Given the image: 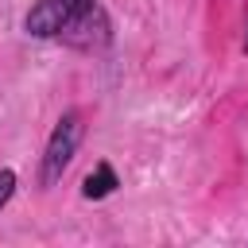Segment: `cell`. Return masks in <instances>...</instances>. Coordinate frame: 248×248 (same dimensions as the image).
I'll return each mask as SVG.
<instances>
[{
	"mask_svg": "<svg viewBox=\"0 0 248 248\" xmlns=\"http://www.w3.org/2000/svg\"><path fill=\"white\" fill-rule=\"evenodd\" d=\"M78 143H81V116L70 108V112L58 116V124H54L50 136H46L43 163H39V182H43V186H54V182L66 174V167H70Z\"/></svg>",
	"mask_w": 248,
	"mask_h": 248,
	"instance_id": "cell-1",
	"label": "cell"
},
{
	"mask_svg": "<svg viewBox=\"0 0 248 248\" xmlns=\"http://www.w3.org/2000/svg\"><path fill=\"white\" fill-rule=\"evenodd\" d=\"M93 8H97V0H39L23 16V31L35 35V39H62Z\"/></svg>",
	"mask_w": 248,
	"mask_h": 248,
	"instance_id": "cell-2",
	"label": "cell"
},
{
	"mask_svg": "<svg viewBox=\"0 0 248 248\" xmlns=\"http://www.w3.org/2000/svg\"><path fill=\"white\" fill-rule=\"evenodd\" d=\"M120 186V178H116V170H112V163H97L85 178H81V198H89V202H101V198H108L112 190Z\"/></svg>",
	"mask_w": 248,
	"mask_h": 248,
	"instance_id": "cell-3",
	"label": "cell"
},
{
	"mask_svg": "<svg viewBox=\"0 0 248 248\" xmlns=\"http://www.w3.org/2000/svg\"><path fill=\"white\" fill-rule=\"evenodd\" d=\"M12 194H16V170L12 167H0V209L12 202Z\"/></svg>",
	"mask_w": 248,
	"mask_h": 248,
	"instance_id": "cell-4",
	"label": "cell"
},
{
	"mask_svg": "<svg viewBox=\"0 0 248 248\" xmlns=\"http://www.w3.org/2000/svg\"><path fill=\"white\" fill-rule=\"evenodd\" d=\"M244 50H248V31H244Z\"/></svg>",
	"mask_w": 248,
	"mask_h": 248,
	"instance_id": "cell-5",
	"label": "cell"
}]
</instances>
